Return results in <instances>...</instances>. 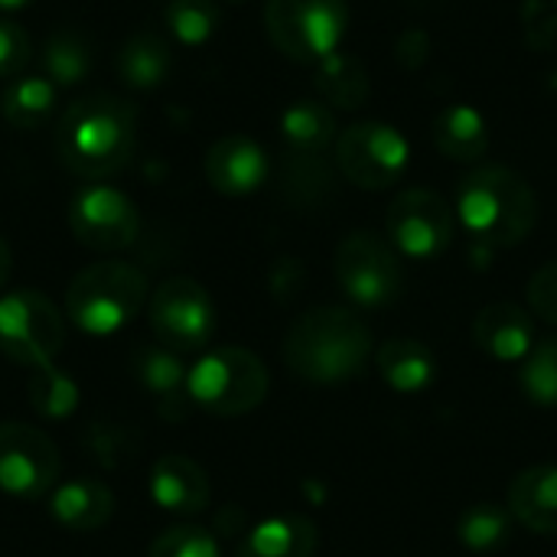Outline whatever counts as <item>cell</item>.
<instances>
[{
    "mask_svg": "<svg viewBox=\"0 0 557 557\" xmlns=\"http://www.w3.org/2000/svg\"><path fill=\"white\" fill-rule=\"evenodd\" d=\"M375 366L379 375L385 379L388 388H395L398 395H418L424 388L434 385L437 375V362L434 352L418 343V339H385L375 352Z\"/></svg>",
    "mask_w": 557,
    "mask_h": 557,
    "instance_id": "cell-22",
    "label": "cell"
},
{
    "mask_svg": "<svg viewBox=\"0 0 557 557\" xmlns=\"http://www.w3.org/2000/svg\"><path fill=\"white\" fill-rule=\"evenodd\" d=\"M150 496L173 516H199L209 506V476L196 460L163 454L150 470Z\"/></svg>",
    "mask_w": 557,
    "mask_h": 557,
    "instance_id": "cell-16",
    "label": "cell"
},
{
    "mask_svg": "<svg viewBox=\"0 0 557 557\" xmlns=\"http://www.w3.org/2000/svg\"><path fill=\"white\" fill-rule=\"evenodd\" d=\"M147 557H222V552H219V542L206 529L176 525V529H166L160 539H153Z\"/></svg>",
    "mask_w": 557,
    "mask_h": 557,
    "instance_id": "cell-32",
    "label": "cell"
},
{
    "mask_svg": "<svg viewBox=\"0 0 557 557\" xmlns=\"http://www.w3.org/2000/svg\"><path fill=\"white\" fill-rule=\"evenodd\" d=\"M170 65H173L170 46L157 33H134L131 39H124L114 59L117 78L137 91L160 88L170 75Z\"/></svg>",
    "mask_w": 557,
    "mask_h": 557,
    "instance_id": "cell-23",
    "label": "cell"
},
{
    "mask_svg": "<svg viewBox=\"0 0 557 557\" xmlns=\"http://www.w3.org/2000/svg\"><path fill=\"white\" fill-rule=\"evenodd\" d=\"M59 450L39 428L0 424V490L16 499H42L59 486Z\"/></svg>",
    "mask_w": 557,
    "mask_h": 557,
    "instance_id": "cell-12",
    "label": "cell"
},
{
    "mask_svg": "<svg viewBox=\"0 0 557 557\" xmlns=\"http://www.w3.org/2000/svg\"><path fill=\"white\" fill-rule=\"evenodd\" d=\"M434 147L454 163H480L490 150L486 117L470 104H447L431 127Z\"/></svg>",
    "mask_w": 557,
    "mask_h": 557,
    "instance_id": "cell-21",
    "label": "cell"
},
{
    "mask_svg": "<svg viewBox=\"0 0 557 557\" xmlns=\"http://www.w3.org/2000/svg\"><path fill=\"white\" fill-rule=\"evenodd\" d=\"M69 228L91 251H124L137 242L140 215L134 199L121 189L88 183L69 202Z\"/></svg>",
    "mask_w": 557,
    "mask_h": 557,
    "instance_id": "cell-13",
    "label": "cell"
},
{
    "mask_svg": "<svg viewBox=\"0 0 557 557\" xmlns=\"http://www.w3.org/2000/svg\"><path fill=\"white\" fill-rule=\"evenodd\" d=\"M372 359V333L359 313L346 307L307 310L284 339L287 369L310 385H343L366 372Z\"/></svg>",
    "mask_w": 557,
    "mask_h": 557,
    "instance_id": "cell-2",
    "label": "cell"
},
{
    "mask_svg": "<svg viewBox=\"0 0 557 557\" xmlns=\"http://www.w3.org/2000/svg\"><path fill=\"white\" fill-rule=\"evenodd\" d=\"M320 532L313 519L300 512H284L258 522L238 545L235 557H313Z\"/></svg>",
    "mask_w": 557,
    "mask_h": 557,
    "instance_id": "cell-19",
    "label": "cell"
},
{
    "mask_svg": "<svg viewBox=\"0 0 557 557\" xmlns=\"http://www.w3.org/2000/svg\"><path fill=\"white\" fill-rule=\"evenodd\" d=\"M144 304L147 277L127 261L88 264L65 290V313L88 336H111L124 330Z\"/></svg>",
    "mask_w": 557,
    "mask_h": 557,
    "instance_id": "cell-4",
    "label": "cell"
},
{
    "mask_svg": "<svg viewBox=\"0 0 557 557\" xmlns=\"http://www.w3.org/2000/svg\"><path fill=\"white\" fill-rule=\"evenodd\" d=\"M457 222L486 248H516L539 222L535 189L509 166H476L457 186Z\"/></svg>",
    "mask_w": 557,
    "mask_h": 557,
    "instance_id": "cell-3",
    "label": "cell"
},
{
    "mask_svg": "<svg viewBox=\"0 0 557 557\" xmlns=\"http://www.w3.org/2000/svg\"><path fill=\"white\" fill-rule=\"evenodd\" d=\"M26 395L36 414L49 418V421H62L78 408V385L52 366L33 369L29 382H26Z\"/></svg>",
    "mask_w": 557,
    "mask_h": 557,
    "instance_id": "cell-29",
    "label": "cell"
},
{
    "mask_svg": "<svg viewBox=\"0 0 557 557\" xmlns=\"http://www.w3.org/2000/svg\"><path fill=\"white\" fill-rule=\"evenodd\" d=\"M264 26L271 42L294 62H323L339 52L349 33L346 0H268Z\"/></svg>",
    "mask_w": 557,
    "mask_h": 557,
    "instance_id": "cell-6",
    "label": "cell"
},
{
    "mask_svg": "<svg viewBox=\"0 0 557 557\" xmlns=\"http://www.w3.org/2000/svg\"><path fill=\"white\" fill-rule=\"evenodd\" d=\"M228 3H245V0H228Z\"/></svg>",
    "mask_w": 557,
    "mask_h": 557,
    "instance_id": "cell-37",
    "label": "cell"
},
{
    "mask_svg": "<svg viewBox=\"0 0 557 557\" xmlns=\"http://www.w3.org/2000/svg\"><path fill=\"white\" fill-rule=\"evenodd\" d=\"M150 330L160 346L186 356L206 349L215 330V307L202 284L193 277H166L147 307Z\"/></svg>",
    "mask_w": 557,
    "mask_h": 557,
    "instance_id": "cell-10",
    "label": "cell"
},
{
    "mask_svg": "<svg viewBox=\"0 0 557 557\" xmlns=\"http://www.w3.org/2000/svg\"><path fill=\"white\" fill-rule=\"evenodd\" d=\"M512 512L499 503H476L457 519V539L473 555H496L512 539Z\"/></svg>",
    "mask_w": 557,
    "mask_h": 557,
    "instance_id": "cell-28",
    "label": "cell"
},
{
    "mask_svg": "<svg viewBox=\"0 0 557 557\" xmlns=\"http://www.w3.org/2000/svg\"><path fill=\"white\" fill-rule=\"evenodd\" d=\"M519 385L539 408H557V339H542L522 359Z\"/></svg>",
    "mask_w": 557,
    "mask_h": 557,
    "instance_id": "cell-31",
    "label": "cell"
},
{
    "mask_svg": "<svg viewBox=\"0 0 557 557\" xmlns=\"http://www.w3.org/2000/svg\"><path fill=\"white\" fill-rule=\"evenodd\" d=\"M29 0H0V10H16V7H26Z\"/></svg>",
    "mask_w": 557,
    "mask_h": 557,
    "instance_id": "cell-36",
    "label": "cell"
},
{
    "mask_svg": "<svg viewBox=\"0 0 557 557\" xmlns=\"http://www.w3.org/2000/svg\"><path fill=\"white\" fill-rule=\"evenodd\" d=\"M55 108V85L46 75H20L3 91V117L16 131H39L52 117Z\"/></svg>",
    "mask_w": 557,
    "mask_h": 557,
    "instance_id": "cell-27",
    "label": "cell"
},
{
    "mask_svg": "<svg viewBox=\"0 0 557 557\" xmlns=\"http://www.w3.org/2000/svg\"><path fill=\"white\" fill-rule=\"evenodd\" d=\"M333 271L339 290L369 310L392 307L405 290V268L392 242L372 232H352L336 245Z\"/></svg>",
    "mask_w": 557,
    "mask_h": 557,
    "instance_id": "cell-7",
    "label": "cell"
},
{
    "mask_svg": "<svg viewBox=\"0 0 557 557\" xmlns=\"http://www.w3.org/2000/svg\"><path fill=\"white\" fill-rule=\"evenodd\" d=\"M411 160L408 140L385 121H359L336 137V166L359 189L395 186Z\"/></svg>",
    "mask_w": 557,
    "mask_h": 557,
    "instance_id": "cell-9",
    "label": "cell"
},
{
    "mask_svg": "<svg viewBox=\"0 0 557 557\" xmlns=\"http://www.w3.org/2000/svg\"><path fill=\"white\" fill-rule=\"evenodd\" d=\"M264 362L242 346H219L196 359L186 375V395L215 418H242L268 398Z\"/></svg>",
    "mask_w": 557,
    "mask_h": 557,
    "instance_id": "cell-5",
    "label": "cell"
},
{
    "mask_svg": "<svg viewBox=\"0 0 557 557\" xmlns=\"http://www.w3.org/2000/svg\"><path fill=\"white\" fill-rule=\"evenodd\" d=\"M65 346V320L39 290H13L0 297V352L26 369L52 366Z\"/></svg>",
    "mask_w": 557,
    "mask_h": 557,
    "instance_id": "cell-8",
    "label": "cell"
},
{
    "mask_svg": "<svg viewBox=\"0 0 557 557\" xmlns=\"http://www.w3.org/2000/svg\"><path fill=\"white\" fill-rule=\"evenodd\" d=\"M163 20L176 42L202 46L215 36L222 13H219L215 0H170L163 10Z\"/></svg>",
    "mask_w": 557,
    "mask_h": 557,
    "instance_id": "cell-30",
    "label": "cell"
},
{
    "mask_svg": "<svg viewBox=\"0 0 557 557\" xmlns=\"http://www.w3.org/2000/svg\"><path fill=\"white\" fill-rule=\"evenodd\" d=\"M39 62H42L46 78L55 88H72V85H78V82H85L91 75V65H95L91 42L85 39V33L62 26L42 42Z\"/></svg>",
    "mask_w": 557,
    "mask_h": 557,
    "instance_id": "cell-25",
    "label": "cell"
},
{
    "mask_svg": "<svg viewBox=\"0 0 557 557\" xmlns=\"http://www.w3.org/2000/svg\"><path fill=\"white\" fill-rule=\"evenodd\" d=\"M33 59L29 33L16 20H0V78H16Z\"/></svg>",
    "mask_w": 557,
    "mask_h": 557,
    "instance_id": "cell-33",
    "label": "cell"
},
{
    "mask_svg": "<svg viewBox=\"0 0 557 557\" xmlns=\"http://www.w3.org/2000/svg\"><path fill=\"white\" fill-rule=\"evenodd\" d=\"M529 304H532L535 317H542L545 323L557 326V261H548L545 268H539L532 274Z\"/></svg>",
    "mask_w": 557,
    "mask_h": 557,
    "instance_id": "cell-34",
    "label": "cell"
},
{
    "mask_svg": "<svg viewBox=\"0 0 557 557\" xmlns=\"http://www.w3.org/2000/svg\"><path fill=\"white\" fill-rule=\"evenodd\" d=\"M385 228L398 255L414 258V261H431L450 248L457 212L441 193L414 186L392 199Z\"/></svg>",
    "mask_w": 557,
    "mask_h": 557,
    "instance_id": "cell-11",
    "label": "cell"
},
{
    "mask_svg": "<svg viewBox=\"0 0 557 557\" xmlns=\"http://www.w3.org/2000/svg\"><path fill=\"white\" fill-rule=\"evenodd\" d=\"M10 268H13L10 245H7V242H3V235H0V290H3V284H7V277H10Z\"/></svg>",
    "mask_w": 557,
    "mask_h": 557,
    "instance_id": "cell-35",
    "label": "cell"
},
{
    "mask_svg": "<svg viewBox=\"0 0 557 557\" xmlns=\"http://www.w3.org/2000/svg\"><path fill=\"white\" fill-rule=\"evenodd\" d=\"M281 137H284V144L294 153L317 157L330 144H336L339 131H336V117H333L330 104L313 101V98H304V101H294L281 114Z\"/></svg>",
    "mask_w": 557,
    "mask_h": 557,
    "instance_id": "cell-24",
    "label": "cell"
},
{
    "mask_svg": "<svg viewBox=\"0 0 557 557\" xmlns=\"http://www.w3.org/2000/svg\"><path fill=\"white\" fill-rule=\"evenodd\" d=\"M317 91L323 95V104L356 111V108H362L369 101L372 82H369L366 65L356 55L333 52L317 69Z\"/></svg>",
    "mask_w": 557,
    "mask_h": 557,
    "instance_id": "cell-26",
    "label": "cell"
},
{
    "mask_svg": "<svg viewBox=\"0 0 557 557\" xmlns=\"http://www.w3.org/2000/svg\"><path fill=\"white\" fill-rule=\"evenodd\" d=\"M202 170H206V180L215 193L248 196V193L264 186L271 163H268V153L258 140H251L245 134H228V137H219L206 150Z\"/></svg>",
    "mask_w": 557,
    "mask_h": 557,
    "instance_id": "cell-14",
    "label": "cell"
},
{
    "mask_svg": "<svg viewBox=\"0 0 557 557\" xmlns=\"http://www.w3.org/2000/svg\"><path fill=\"white\" fill-rule=\"evenodd\" d=\"M509 512L512 519L535 532V535H557V467L539 463L522 470L509 486Z\"/></svg>",
    "mask_w": 557,
    "mask_h": 557,
    "instance_id": "cell-17",
    "label": "cell"
},
{
    "mask_svg": "<svg viewBox=\"0 0 557 557\" xmlns=\"http://www.w3.org/2000/svg\"><path fill=\"white\" fill-rule=\"evenodd\" d=\"M473 343L483 356L496 362H522L535 346V323L519 304L496 300L476 313Z\"/></svg>",
    "mask_w": 557,
    "mask_h": 557,
    "instance_id": "cell-15",
    "label": "cell"
},
{
    "mask_svg": "<svg viewBox=\"0 0 557 557\" xmlns=\"http://www.w3.org/2000/svg\"><path fill=\"white\" fill-rule=\"evenodd\" d=\"M137 140V111L111 91L72 101L55 124V153L62 166L88 183L117 176Z\"/></svg>",
    "mask_w": 557,
    "mask_h": 557,
    "instance_id": "cell-1",
    "label": "cell"
},
{
    "mask_svg": "<svg viewBox=\"0 0 557 557\" xmlns=\"http://www.w3.org/2000/svg\"><path fill=\"white\" fill-rule=\"evenodd\" d=\"M134 375L137 382L157 398V408L163 418H183L189 395H186V375L189 369L183 366L180 352L166 346H140L134 352Z\"/></svg>",
    "mask_w": 557,
    "mask_h": 557,
    "instance_id": "cell-18",
    "label": "cell"
},
{
    "mask_svg": "<svg viewBox=\"0 0 557 557\" xmlns=\"http://www.w3.org/2000/svg\"><path fill=\"white\" fill-rule=\"evenodd\" d=\"M49 512L69 532H95L111 519L114 496L104 483L82 476V480H69V483L52 490Z\"/></svg>",
    "mask_w": 557,
    "mask_h": 557,
    "instance_id": "cell-20",
    "label": "cell"
}]
</instances>
